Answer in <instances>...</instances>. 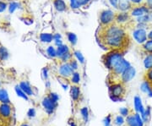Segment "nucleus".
Wrapping results in <instances>:
<instances>
[{
	"instance_id": "3c124183",
	"label": "nucleus",
	"mask_w": 152,
	"mask_h": 126,
	"mask_svg": "<svg viewBox=\"0 0 152 126\" xmlns=\"http://www.w3.org/2000/svg\"><path fill=\"white\" fill-rule=\"evenodd\" d=\"M148 39H152V26L148 31Z\"/></svg>"
},
{
	"instance_id": "72a5a7b5",
	"label": "nucleus",
	"mask_w": 152,
	"mask_h": 126,
	"mask_svg": "<svg viewBox=\"0 0 152 126\" xmlns=\"http://www.w3.org/2000/svg\"><path fill=\"white\" fill-rule=\"evenodd\" d=\"M124 123L125 121L124 119V116L122 115L117 116V117L115 118V119H114V124L118 126H122Z\"/></svg>"
},
{
	"instance_id": "f257e3e1",
	"label": "nucleus",
	"mask_w": 152,
	"mask_h": 126,
	"mask_svg": "<svg viewBox=\"0 0 152 126\" xmlns=\"http://www.w3.org/2000/svg\"><path fill=\"white\" fill-rule=\"evenodd\" d=\"M100 38L106 47L112 50H121L126 48L129 37L124 26L114 23L108 26H102Z\"/></svg>"
},
{
	"instance_id": "cd10ccee",
	"label": "nucleus",
	"mask_w": 152,
	"mask_h": 126,
	"mask_svg": "<svg viewBox=\"0 0 152 126\" xmlns=\"http://www.w3.org/2000/svg\"><path fill=\"white\" fill-rule=\"evenodd\" d=\"M46 52H47V54H48V56L49 58H51V59H55V58H57V49L55 48L54 46H53V45L48 46V47L47 48Z\"/></svg>"
},
{
	"instance_id": "5fc2aeb1",
	"label": "nucleus",
	"mask_w": 152,
	"mask_h": 126,
	"mask_svg": "<svg viewBox=\"0 0 152 126\" xmlns=\"http://www.w3.org/2000/svg\"><path fill=\"white\" fill-rule=\"evenodd\" d=\"M0 88H1V83H0Z\"/></svg>"
},
{
	"instance_id": "bb28decb",
	"label": "nucleus",
	"mask_w": 152,
	"mask_h": 126,
	"mask_svg": "<svg viewBox=\"0 0 152 126\" xmlns=\"http://www.w3.org/2000/svg\"><path fill=\"white\" fill-rule=\"evenodd\" d=\"M73 54H74V56H75V59H77L80 64H85V62H86L85 56L83 55V53H82L80 50H75V51H74V53H73Z\"/></svg>"
},
{
	"instance_id": "412c9836",
	"label": "nucleus",
	"mask_w": 152,
	"mask_h": 126,
	"mask_svg": "<svg viewBox=\"0 0 152 126\" xmlns=\"http://www.w3.org/2000/svg\"><path fill=\"white\" fill-rule=\"evenodd\" d=\"M125 124H126V126H139L137 121H136L134 113H133V111L131 112L130 114L127 117Z\"/></svg>"
},
{
	"instance_id": "f8f14e48",
	"label": "nucleus",
	"mask_w": 152,
	"mask_h": 126,
	"mask_svg": "<svg viewBox=\"0 0 152 126\" xmlns=\"http://www.w3.org/2000/svg\"><path fill=\"white\" fill-rule=\"evenodd\" d=\"M12 108L10 103H0V117L3 119H8L11 116Z\"/></svg>"
},
{
	"instance_id": "dca6fc26",
	"label": "nucleus",
	"mask_w": 152,
	"mask_h": 126,
	"mask_svg": "<svg viewBox=\"0 0 152 126\" xmlns=\"http://www.w3.org/2000/svg\"><path fill=\"white\" fill-rule=\"evenodd\" d=\"M53 6H54L55 10L60 13L67 10V4L64 0H54Z\"/></svg>"
},
{
	"instance_id": "4c0bfd02",
	"label": "nucleus",
	"mask_w": 152,
	"mask_h": 126,
	"mask_svg": "<svg viewBox=\"0 0 152 126\" xmlns=\"http://www.w3.org/2000/svg\"><path fill=\"white\" fill-rule=\"evenodd\" d=\"M8 6L9 4L6 2L0 0V13H4L6 10H8Z\"/></svg>"
},
{
	"instance_id": "b1692460",
	"label": "nucleus",
	"mask_w": 152,
	"mask_h": 126,
	"mask_svg": "<svg viewBox=\"0 0 152 126\" xmlns=\"http://www.w3.org/2000/svg\"><path fill=\"white\" fill-rule=\"evenodd\" d=\"M10 57V53L5 47L0 45V61L8 60Z\"/></svg>"
},
{
	"instance_id": "423d86ee",
	"label": "nucleus",
	"mask_w": 152,
	"mask_h": 126,
	"mask_svg": "<svg viewBox=\"0 0 152 126\" xmlns=\"http://www.w3.org/2000/svg\"><path fill=\"white\" fill-rule=\"evenodd\" d=\"M132 37L136 43L143 45L148 40V31L145 28H136L132 32Z\"/></svg>"
},
{
	"instance_id": "603ef678",
	"label": "nucleus",
	"mask_w": 152,
	"mask_h": 126,
	"mask_svg": "<svg viewBox=\"0 0 152 126\" xmlns=\"http://www.w3.org/2000/svg\"><path fill=\"white\" fill-rule=\"evenodd\" d=\"M20 126H28V125L27 124H26V123H24V124H22Z\"/></svg>"
},
{
	"instance_id": "7ed1b4c3",
	"label": "nucleus",
	"mask_w": 152,
	"mask_h": 126,
	"mask_svg": "<svg viewBox=\"0 0 152 126\" xmlns=\"http://www.w3.org/2000/svg\"><path fill=\"white\" fill-rule=\"evenodd\" d=\"M130 65V63L128 60H126L125 59H121L119 61V63L110 71V78L112 79V81H113L111 84L116 82H120L119 79L121 75H123V73Z\"/></svg>"
},
{
	"instance_id": "f3484780",
	"label": "nucleus",
	"mask_w": 152,
	"mask_h": 126,
	"mask_svg": "<svg viewBox=\"0 0 152 126\" xmlns=\"http://www.w3.org/2000/svg\"><path fill=\"white\" fill-rule=\"evenodd\" d=\"M19 86H20V87L21 88L22 91L26 94L27 96H29V97H30V96H33L32 88H31V86H30V84H29L27 81H22L20 82Z\"/></svg>"
},
{
	"instance_id": "864d4df0",
	"label": "nucleus",
	"mask_w": 152,
	"mask_h": 126,
	"mask_svg": "<svg viewBox=\"0 0 152 126\" xmlns=\"http://www.w3.org/2000/svg\"><path fill=\"white\" fill-rule=\"evenodd\" d=\"M71 126H75V124H71Z\"/></svg>"
},
{
	"instance_id": "c756f323",
	"label": "nucleus",
	"mask_w": 152,
	"mask_h": 126,
	"mask_svg": "<svg viewBox=\"0 0 152 126\" xmlns=\"http://www.w3.org/2000/svg\"><path fill=\"white\" fill-rule=\"evenodd\" d=\"M70 81L74 85H79L80 82V73L77 71H75L73 73L72 76L70 77Z\"/></svg>"
},
{
	"instance_id": "473e14b6",
	"label": "nucleus",
	"mask_w": 152,
	"mask_h": 126,
	"mask_svg": "<svg viewBox=\"0 0 152 126\" xmlns=\"http://www.w3.org/2000/svg\"><path fill=\"white\" fill-rule=\"evenodd\" d=\"M69 6H70L71 9L74 10H78V9H80L81 7L80 4L79 3L78 0H69Z\"/></svg>"
},
{
	"instance_id": "09e8293b",
	"label": "nucleus",
	"mask_w": 152,
	"mask_h": 126,
	"mask_svg": "<svg viewBox=\"0 0 152 126\" xmlns=\"http://www.w3.org/2000/svg\"><path fill=\"white\" fill-rule=\"evenodd\" d=\"M28 116L29 117H34L35 114H36V112H35V109H33V108H31V109L28 111Z\"/></svg>"
},
{
	"instance_id": "ddd939ff",
	"label": "nucleus",
	"mask_w": 152,
	"mask_h": 126,
	"mask_svg": "<svg viewBox=\"0 0 152 126\" xmlns=\"http://www.w3.org/2000/svg\"><path fill=\"white\" fill-rule=\"evenodd\" d=\"M133 4L129 0H118V10L121 12H130Z\"/></svg>"
},
{
	"instance_id": "9d476101",
	"label": "nucleus",
	"mask_w": 152,
	"mask_h": 126,
	"mask_svg": "<svg viewBox=\"0 0 152 126\" xmlns=\"http://www.w3.org/2000/svg\"><path fill=\"white\" fill-rule=\"evenodd\" d=\"M42 106L45 111L48 114H51L54 112L56 108L58 107V102H55L49 96H47L42 99Z\"/></svg>"
},
{
	"instance_id": "2f4dec72",
	"label": "nucleus",
	"mask_w": 152,
	"mask_h": 126,
	"mask_svg": "<svg viewBox=\"0 0 152 126\" xmlns=\"http://www.w3.org/2000/svg\"><path fill=\"white\" fill-rule=\"evenodd\" d=\"M15 92H16V94L19 96V97H20L25 99V100H28V97H29V96H27L26 94L25 93V92L22 91L21 88L20 87V86H19V85L15 86Z\"/></svg>"
},
{
	"instance_id": "4be33fe9",
	"label": "nucleus",
	"mask_w": 152,
	"mask_h": 126,
	"mask_svg": "<svg viewBox=\"0 0 152 126\" xmlns=\"http://www.w3.org/2000/svg\"><path fill=\"white\" fill-rule=\"evenodd\" d=\"M143 64L146 70L152 69V53H146L143 59Z\"/></svg>"
},
{
	"instance_id": "ea45409f",
	"label": "nucleus",
	"mask_w": 152,
	"mask_h": 126,
	"mask_svg": "<svg viewBox=\"0 0 152 126\" xmlns=\"http://www.w3.org/2000/svg\"><path fill=\"white\" fill-rule=\"evenodd\" d=\"M48 96H49V97L53 99V101H55V102H58V99H59L58 95L57 93H55V92H49Z\"/></svg>"
},
{
	"instance_id": "6ab92c4d",
	"label": "nucleus",
	"mask_w": 152,
	"mask_h": 126,
	"mask_svg": "<svg viewBox=\"0 0 152 126\" xmlns=\"http://www.w3.org/2000/svg\"><path fill=\"white\" fill-rule=\"evenodd\" d=\"M56 49H57V58H58V59H59L63 55H64L65 53H69V52L70 51L69 47L68 45H66V44H62V45H60V46L56 48Z\"/></svg>"
},
{
	"instance_id": "c85d7f7f",
	"label": "nucleus",
	"mask_w": 152,
	"mask_h": 126,
	"mask_svg": "<svg viewBox=\"0 0 152 126\" xmlns=\"http://www.w3.org/2000/svg\"><path fill=\"white\" fill-rule=\"evenodd\" d=\"M67 38H68V41L69 42V43L72 46H75L77 42H78V37H77L76 34H75L74 32L67 33Z\"/></svg>"
},
{
	"instance_id": "c03bdc74",
	"label": "nucleus",
	"mask_w": 152,
	"mask_h": 126,
	"mask_svg": "<svg viewBox=\"0 0 152 126\" xmlns=\"http://www.w3.org/2000/svg\"><path fill=\"white\" fill-rule=\"evenodd\" d=\"M78 1H79V3L80 4V5L81 6L88 5V4L91 2V0H78Z\"/></svg>"
},
{
	"instance_id": "f704fd0d",
	"label": "nucleus",
	"mask_w": 152,
	"mask_h": 126,
	"mask_svg": "<svg viewBox=\"0 0 152 126\" xmlns=\"http://www.w3.org/2000/svg\"><path fill=\"white\" fill-rule=\"evenodd\" d=\"M145 80L149 81L152 85V69L147 70L145 74Z\"/></svg>"
},
{
	"instance_id": "2eb2a0df",
	"label": "nucleus",
	"mask_w": 152,
	"mask_h": 126,
	"mask_svg": "<svg viewBox=\"0 0 152 126\" xmlns=\"http://www.w3.org/2000/svg\"><path fill=\"white\" fill-rule=\"evenodd\" d=\"M70 96L74 102H77L80 97V88L78 85H73L70 87Z\"/></svg>"
},
{
	"instance_id": "a211bd4d",
	"label": "nucleus",
	"mask_w": 152,
	"mask_h": 126,
	"mask_svg": "<svg viewBox=\"0 0 152 126\" xmlns=\"http://www.w3.org/2000/svg\"><path fill=\"white\" fill-rule=\"evenodd\" d=\"M40 41L42 43L49 44L53 41V34L49 32H42L40 34Z\"/></svg>"
},
{
	"instance_id": "f03ea898",
	"label": "nucleus",
	"mask_w": 152,
	"mask_h": 126,
	"mask_svg": "<svg viewBox=\"0 0 152 126\" xmlns=\"http://www.w3.org/2000/svg\"><path fill=\"white\" fill-rule=\"evenodd\" d=\"M124 59V55L119 50H112L103 57V63L106 68L111 71L117 65L121 59Z\"/></svg>"
},
{
	"instance_id": "a19ab883",
	"label": "nucleus",
	"mask_w": 152,
	"mask_h": 126,
	"mask_svg": "<svg viewBox=\"0 0 152 126\" xmlns=\"http://www.w3.org/2000/svg\"><path fill=\"white\" fill-rule=\"evenodd\" d=\"M131 2V4H133V6L136 5H140L145 4V0H129Z\"/></svg>"
},
{
	"instance_id": "a18cd8bd",
	"label": "nucleus",
	"mask_w": 152,
	"mask_h": 126,
	"mask_svg": "<svg viewBox=\"0 0 152 126\" xmlns=\"http://www.w3.org/2000/svg\"><path fill=\"white\" fill-rule=\"evenodd\" d=\"M145 4L150 9V10L152 11V0H145Z\"/></svg>"
},
{
	"instance_id": "20e7f679",
	"label": "nucleus",
	"mask_w": 152,
	"mask_h": 126,
	"mask_svg": "<svg viewBox=\"0 0 152 126\" xmlns=\"http://www.w3.org/2000/svg\"><path fill=\"white\" fill-rule=\"evenodd\" d=\"M125 86L124 83L116 82L113 83L109 86V92L111 98L113 101H118L123 98L125 95Z\"/></svg>"
},
{
	"instance_id": "9b49d317",
	"label": "nucleus",
	"mask_w": 152,
	"mask_h": 126,
	"mask_svg": "<svg viewBox=\"0 0 152 126\" xmlns=\"http://www.w3.org/2000/svg\"><path fill=\"white\" fill-rule=\"evenodd\" d=\"M131 15L129 12H121L116 14V18H115V23L124 26L127 23L131 21Z\"/></svg>"
},
{
	"instance_id": "de8ad7c7",
	"label": "nucleus",
	"mask_w": 152,
	"mask_h": 126,
	"mask_svg": "<svg viewBox=\"0 0 152 126\" xmlns=\"http://www.w3.org/2000/svg\"><path fill=\"white\" fill-rule=\"evenodd\" d=\"M53 42H54V45L56 46V47H58V46H60V45L64 44V43H63V40H62V39H58V40H54Z\"/></svg>"
},
{
	"instance_id": "8fccbe9b",
	"label": "nucleus",
	"mask_w": 152,
	"mask_h": 126,
	"mask_svg": "<svg viewBox=\"0 0 152 126\" xmlns=\"http://www.w3.org/2000/svg\"><path fill=\"white\" fill-rule=\"evenodd\" d=\"M58 39H62V35L60 33H55L53 34V41L58 40Z\"/></svg>"
},
{
	"instance_id": "7c9ffc66",
	"label": "nucleus",
	"mask_w": 152,
	"mask_h": 126,
	"mask_svg": "<svg viewBox=\"0 0 152 126\" xmlns=\"http://www.w3.org/2000/svg\"><path fill=\"white\" fill-rule=\"evenodd\" d=\"M73 53H71L70 51L69 53H67L64 55H63L61 58L59 59V60L62 62V63H69V61L71 59H73Z\"/></svg>"
},
{
	"instance_id": "a878e982",
	"label": "nucleus",
	"mask_w": 152,
	"mask_h": 126,
	"mask_svg": "<svg viewBox=\"0 0 152 126\" xmlns=\"http://www.w3.org/2000/svg\"><path fill=\"white\" fill-rule=\"evenodd\" d=\"M20 4L18 3V2H15V1H12L9 4V6H8V10H9V13L12 15L14 14L17 10L20 9Z\"/></svg>"
},
{
	"instance_id": "4468645a",
	"label": "nucleus",
	"mask_w": 152,
	"mask_h": 126,
	"mask_svg": "<svg viewBox=\"0 0 152 126\" xmlns=\"http://www.w3.org/2000/svg\"><path fill=\"white\" fill-rule=\"evenodd\" d=\"M134 108L137 113H140V115H143L145 114V108H144V106L142 104V100L140 97L139 96H136L134 97Z\"/></svg>"
},
{
	"instance_id": "6e6552de",
	"label": "nucleus",
	"mask_w": 152,
	"mask_h": 126,
	"mask_svg": "<svg viewBox=\"0 0 152 126\" xmlns=\"http://www.w3.org/2000/svg\"><path fill=\"white\" fill-rule=\"evenodd\" d=\"M74 72L75 70L69 63H62L58 67V75L64 79H70Z\"/></svg>"
},
{
	"instance_id": "79ce46f5",
	"label": "nucleus",
	"mask_w": 152,
	"mask_h": 126,
	"mask_svg": "<svg viewBox=\"0 0 152 126\" xmlns=\"http://www.w3.org/2000/svg\"><path fill=\"white\" fill-rule=\"evenodd\" d=\"M109 4L112 7H113L114 9L118 10V0H108Z\"/></svg>"
},
{
	"instance_id": "1a4fd4ad",
	"label": "nucleus",
	"mask_w": 152,
	"mask_h": 126,
	"mask_svg": "<svg viewBox=\"0 0 152 126\" xmlns=\"http://www.w3.org/2000/svg\"><path fill=\"white\" fill-rule=\"evenodd\" d=\"M136 75V70L134 66L130 65L126 70H125L123 75H121L119 79L120 82L124 83V84H127V83L130 82L135 77Z\"/></svg>"
},
{
	"instance_id": "e433bc0d",
	"label": "nucleus",
	"mask_w": 152,
	"mask_h": 126,
	"mask_svg": "<svg viewBox=\"0 0 152 126\" xmlns=\"http://www.w3.org/2000/svg\"><path fill=\"white\" fill-rule=\"evenodd\" d=\"M80 113H81V115L84 119V120L87 121L88 120V117H89V113H88V108H83L80 110Z\"/></svg>"
},
{
	"instance_id": "58836bf2",
	"label": "nucleus",
	"mask_w": 152,
	"mask_h": 126,
	"mask_svg": "<svg viewBox=\"0 0 152 126\" xmlns=\"http://www.w3.org/2000/svg\"><path fill=\"white\" fill-rule=\"evenodd\" d=\"M69 64H70L71 67L74 69L75 71L79 69V62H78L77 59H71V60L69 61Z\"/></svg>"
},
{
	"instance_id": "49530a36",
	"label": "nucleus",
	"mask_w": 152,
	"mask_h": 126,
	"mask_svg": "<svg viewBox=\"0 0 152 126\" xmlns=\"http://www.w3.org/2000/svg\"><path fill=\"white\" fill-rule=\"evenodd\" d=\"M110 123H111V116H107L105 120H104V124H105V126H110Z\"/></svg>"
},
{
	"instance_id": "c9c22d12",
	"label": "nucleus",
	"mask_w": 152,
	"mask_h": 126,
	"mask_svg": "<svg viewBox=\"0 0 152 126\" xmlns=\"http://www.w3.org/2000/svg\"><path fill=\"white\" fill-rule=\"evenodd\" d=\"M120 114H121V115L124 116V117H128V116L130 114V113L132 112V110H129L128 109V108H120L119 110Z\"/></svg>"
},
{
	"instance_id": "0eeeda50",
	"label": "nucleus",
	"mask_w": 152,
	"mask_h": 126,
	"mask_svg": "<svg viewBox=\"0 0 152 126\" xmlns=\"http://www.w3.org/2000/svg\"><path fill=\"white\" fill-rule=\"evenodd\" d=\"M149 12H151L150 9L147 7L145 4H140V5L133 6L129 14H130L132 18H137V17L142 16L144 15H146Z\"/></svg>"
},
{
	"instance_id": "39448f33",
	"label": "nucleus",
	"mask_w": 152,
	"mask_h": 126,
	"mask_svg": "<svg viewBox=\"0 0 152 126\" xmlns=\"http://www.w3.org/2000/svg\"><path fill=\"white\" fill-rule=\"evenodd\" d=\"M116 14L112 10H104L101 12L99 21L102 26H108L115 23Z\"/></svg>"
},
{
	"instance_id": "aec40b11",
	"label": "nucleus",
	"mask_w": 152,
	"mask_h": 126,
	"mask_svg": "<svg viewBox=\"0 0 152 126\" xmlns=\"http://www.w3.org/2000/svg\"><path fill=\"white\" fill-rule=\"evenodd\" d=\"M140 90L143 92L147 93L150 97H152V85L147 81H144L140 86Z\"/></svg>"
},
{
	"instance_id": "5701e85b",
	"label": "nucleus",
	"mask_w": 152,
	"mask_h": 126,
	"mask_svg": "<svg viewBox=\"0 0 152 126\" xmlns=\"http://www.w3.org/2000/svg\"><path fill=\"white\" fill-rule=\"evenodd\" d=\"M10 97L5 89L0 88V103H10Z\"/></svg>"
},
{
	"instance_id": "37998d69",
	"label": "nucleus",
	"mask_w": 152,
	"mask_h": 126,
	"mask_svg": "<svg viewBox=\"0 0 152 126\" xmlns=\"http://www.w3.org/2000/svg\"><path fill=\"white\" fill-rule=\"evenodd\" d=\"M42 78H43L44 80L47 81L48 78V68H44V69H42Z\"/></svg>"
},
{
	"instance_id": "393cba45",
	"label": "nucleus",
	"mask_w": 152,
	"mask_h": 126,
	"mask_svg": "<svg viewBox=\"0 0 152 126\" xmlns=\"http://www.w3.org/2000/svg\"><path fill=\"white\" fill-rule=\"evenodd\" d=\"M141 47L142 50L145 53H152V39H148Z\"/></svg>"
}]
</instances>
